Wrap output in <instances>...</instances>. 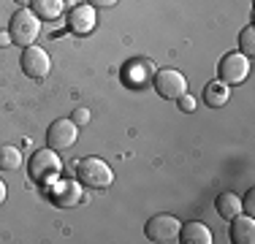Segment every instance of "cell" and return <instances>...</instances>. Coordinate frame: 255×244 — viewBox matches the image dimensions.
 <instances>
[{"label":"cell","instance_id":"obj_1","mask_svg":"<svg viewBox=\"0 0 255 244\" xmlns=\"http://www.w3.org/2000/svg\"><path fill=\"white\" fill-rule=\"evenodd\" d=\"M27 174L30 179L35 182V185H52V182L60 179V174H63V160H60V155L54 149H38L30 155L27 160Z\"/></svg>","mask_w":255,"mask_h":244},{"label":"cell","instance_id":"obj_2","mask_svg":"<svg viewBox=\"0 0 255 244\" xmlns=\"http://www.w3.org/2000/svg\"><path fill=\"white\" fill-rule=\"evenodd\" d=\"M38 33H41V19L27 8V5H22V8H16L14 14H11V19H8L11 44H16V46H33L35 38H38Z\"/></svg>","mask_w":255,"mask_h":244},{"label":"cell","instance_id":"obj_3","mask_svg":"<svg viewBox=\"0 0 255 244\" xmlns=\"http://www.w3.org/2000/svg\"><path fill=\"white\" fill-rule=\"evenodd\" d=\"M76 179L82 182V187L87 190H106L114 182V171L109 168L106 160L101 157H82L76 163Z\"/></svg>","mask_w":255,"mask_h":244},{"label":"cell","instance_id":"obj_4","mask_svg":"<svg viewBox=\"0 0 255 244\" xmlns=\"http://www.w3.org/2000/svg\"><path fill=\"white\" fill-rule=\"evenodd\" d=\"M179 217L168 215V212H160V215L149 217L147 225H144V236L155 244H174L179 239Z\"/></svg>","mask_w":255,"mask_h":244},{"label":"cell","instance_id":"obj_5","mask_svg":"<svg viewBox=\"0 0 255 244\" xmlns=\"http://www.w3.org/2000/svg\"><path fill=\"white\" fill-rule=\"evenodd\" d=\"M250 57H245V54L236 49V52H228L223 54L220 65H217V79L220 82H226L228 87H234V84H242L247 76H250Z\"/></svg>","mask_w":255,"mask_h":244},{"label":"cell","instance_id":"obj_6","mask_svg":"<svg viewBox=\"0 0 255 244\" xmlns=\"http://www.w3.org/2000/svg\"><path fill=\"white\" fill-rule=\"evenodd\" d=\"M19 65H22V73H25L27 79L41 82V79H46L52 71V57H49L46 49L33 44V46H25V52H22V57H19Z\"/></svg>","mask_w":255,"mask_h":244},{"label":"cell","instance_id":"obj_7","mask_svg":"<svg viewBox=\"0 0 255 244\" xmlns=\"http://www.w3.org/2000/svg\"><path fill=\"white\" fill-rule=\"evenodd\" d=\"M152 87H155V93L160 98H166V101H177L179 95L187 93V79H185V73L177 71V68H163V71L155 73Z\"/></svg>","mask_w":255,"mask_h":244},{"label":"cell","instance_id":"obj_8","mask_svg":"<svg viewBox=\"0 0 255 244\" xmlns=\"http://www.w3.org/2000/svg\"><path fill=\"white\" fill-rule=\"evenodd\" d=\"M76 138H79V125L74 120H65V117L54 120L49 125V130H46V146L54 152L71 149L76 144Z\"/></svg>","mask_w":255,"mask_h":244},{"label":"cell","instance_id":"obj_9","mask_svg":"<svg viewBox=\"0 0 255 244\" xmlns=\"http://www.w3.org/2000/svg\"><path fill=\"white\" fill-rule=\"evenodd\" d=\"M84 201V187L79 179H57L52 187V204L60 206V209H71V206H79Z\"/></svg>","mask_w":255,"mask_h":244},{"label":"cell","instance_id":"obj_10","mask_svg":"<svg viewBox=\"0 0 255 244\" xmlns=\"http://www.w3.org/2000/svg\"><path fill=\"white\" fill-rule=\"evenodd\" d=\"M98 24V14L90 3H82V5H74L68 14V30L76 35H90Z\"/></svg>","mask_w":255,"mask_h":244},{"label":"cell","instance_id":"obj_11","mask_svg":"<svg viewBox=\"0 0 255 244\" xmlns=\"http://www.w3.org/2000/svg\"><path fill=\"white\" fill-rule=\"evenodd\" d=\"M231 242L234 244H253L255 242V220L250 215L231 217Z\"/></svg>","mask_w":255,"mask_h":244},{"label":"cell","instance_id":"obj_12","mask_svg":"<svg viewBox=\"0 0 255 244\" xmlns=\"http://www.w3.org/2000/svg\"><path fill=\"white\" fill-rule=\"evenodd\" d=\"M182 244H212L215 239H212V231L206 228L204 223H185V225H179V239Z\"/></svg>","mask_w":255,"mask_h":244},{"label":"cell","instance_id":"obj_13","mask_svg":"<svg viewBox=\"0 0 255 244\" xmlns=\"http://www.w3.org/2000/svg\"><path fill=\"white\" fill-rule=\"evenodd\" d=\"M228 98H231V87L226 82H220V79H212L204 87V103L209 109H223L228 103Z\"/></svg>","mask_w":255,"mask_h":244},{"label":"cell","instance_id":"obj_14","mask_svg":"<svg viewBox=\"0 0 255 244\" xmlns=\"http://www.w3.org/2000/svg\"><path fill=\"white\" fill-rule=\"evenodd\" d=\"M30 11L44 22H54L65 14V0H33Z\"/></svg>","mask_w":255,"mask_h":244},{"label":"cell","instance_id":"obj_15","mask_svg":"<svg viewBox=\"0 0 255 244\" xmlns=\"http://www.w3.org/2000/svg\"><path fill=\"white\" fill-rule=\"evenodd\" d=\"M215 206H217V215L231 220V217H236L242 212V198L236 193H220L217 201H215Z\"/></svg>","mask_w":255,"mask_h":244},{"label":"cell","instance_id":"obj_16","mask_svg":"<svg viewBox=\"0 0 255 244\" xmlns=\"http://www.w3.org/2000/svg\"><path fill=\"white\" fill-rule=\"evenodd\" d=\"M16 168H22V152L11 144L0 146V171H16Z\"/></svg>","mask_w":255,"mask_h":244},{"label":"cell","instance_id":"obj_17","mask_svg":"<svg viewBox=\"0 0 255 244\" xmlns=\"http://www.w3.org/2000/svg\"><path fill=\"white\" fill-rule=\"evenodd\" d=\"M239 52L245 54V57H253L255 54V27L253 24H247L239 33Z\"/></svg>","mask_w":255,"mask_h":244},{"label":"cell","instance_id":"obj_18","mask_svg":"<svg viewBox=\"0 0 255 244\" xmlns=\"http://www.w3.org/2000/svg\"><path fill=\"white\" fill-rule=\"evenodd\" d=\"M71 120H74L76 125L82 127V125H87V122L93 120V114H90V109H87V106H79V109H74V114H71Z\"/></svg>","mask_w":255,"mask_h":244},{"label":"cell","instance_id":"obj_19","mask_svg":"<svg viewBox=\"0 0 255 244\" xmlns=\"http://www.w3.org/2000/svg\"><path fill=\"white\" fill-rule=\"evenodd\" d=\"M242 212H245V215H250V217H255V190H247L245 193V198H242Z\"/></svg>","mask_w":255,"mask_h":244},{"label":"cell","instance_id":"obj_20","mask_svg":"<svg viewBox=\"0 0 255 244\" xmlns=\"http://www.w3.org/2000/svg\"><path fill=\"white\" fill-rule=\"evenodd\" d=\"M177 103H179V109H182V112H185V114H193V112H196V98H193V95H179L177 98Z\"/></svg>","mask_w":255,"mask_h":244},{"label":"cell","instance_id":"obj_21","mask_svg":"<svg viewBox=\"0 0 255 244\" xmlns=\"http://www.w3.org/2000/svg\"><path fill=\"white\" fill-rule=\"evenodd\" d=\"M93 8H112V5H117L120 0H87Z\"/></svg>","mask_w":255,"mask_h":244},{"label":"cell","instance_id":"obj_22","mask_svg":"<svg viewBox=\"0 0 255 244\" xmlns=\"http://www.w3.org/2000/svg\"><path fill=\"white\" fill-rule=\"evenodd\" d=\"M0 46H11V35H8V30H5V33H0Z\"/></svg>","mask_w":255,"mask_h":244},{"label":"cell","instance_id":"obj_23","mask_svg":"<svg viewBox=\"0 0 255 244\" xmlns=\"http://www.w3.org/2000/svg\"><path fill=\"white\" fill-rule=\"evenodd\" d=\"M5 195H8V187H5V182L0 179V204H3V201H5Z\"/></svg>","mask_w":255,"mask_h":244},{"label":"cell","instance_id":"obj_24","mask_svg":"<svg viewBox=\"0 0 255 244\" xmlns=\"http://www.w3.org/2000/svg\"><path fill=\"white\" fill-rule=\"evenodd\" d=\"M14 3L19 5V8H22V5H30V3H33V0H14Z\"/></svg>","mask_w":255,"mask_h":244}]
</instances>
